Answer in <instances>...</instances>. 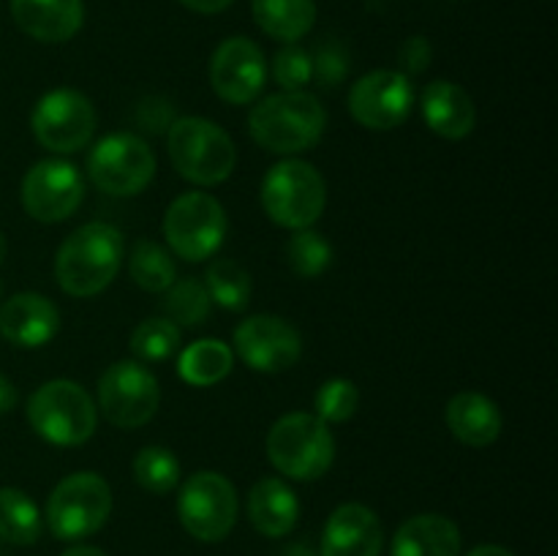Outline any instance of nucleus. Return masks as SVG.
<instances>
[{"label": "nucleus", "mask_w": 558, "mask_h": 556, "mask_svg": "<svg viewBox=\"0 0 558 556\" xmlns=\"http://www.w3.org/2000/svg\"><path fill=\"white\" fill-rule=\"evenodd\" d=\"M123 265V234L107 221L82 223L60 243L54 256V278L74 298L104 292Z\"/></svg>", "instance_id": "nucleus-1"}, {"label": "nucleus", "mask_w": 558, "mask_h": 556, "mask_svg": "<svg viewBox=\"0 0 558 556\" xmlns=\"http://www.w3.org/2000/svg\"><path fill=\"white\" fill-rule=\"evenodd\" d=\"M325 107L305 90H283L262 98L248 118L251 136L278 156L311 150L325 134Z\"/></svg>", "instance_id": "nucleus-2"}, {"label": "nucleus", "mask_w": 558, "mask_h": 556, "mask_svg": "<svg viewBox=\"0 0 558 556\" xmlns=\"http://www.w3.org/2000/svg\"><path fill=\"white\" fill-rule=\"evenodd\" d=\"M267 458L287 478L311 483L336 461V436L316 414H283L267 434Z\"/></svg>", "instance_id": "nucleus-3"}, {"label": "nucleus", "mask_w": 558, "mask_h": 556, "mask_svg": "<svg viewBox=\"0 0 558 556\" xmlns=\"http://www.w3.org/2000/svg\"><path fill=\"white\" fill-rule=\"evenodd\" d=\"M167 150L180 178L194 185H218L238 164L234 142L207 118H178L167 131Z\"/></svg>", "instance_id": "nucleus-4"}, {"label": "nucleus", "mask_w": 558, "mask_h": 556, "mask_svg": "<svg viewBox=\"0 0 558 556\" xmlns=\"http://www.w3.org/2000/svg\"><path fill=\"white\" fill-rule=\"evenodd\" d=\"M27 423L49 445L76 447L96 434L98 409L82 385L52 379L27 398Z\"/></svg>", "instance_id": "nucleus-5"}, {"label": "nucleus", "mask_w": 558, "mask_h": 556, "mask_svg": "<svg viewBox=\"0 0 558 556\" xmlns=\"http://www.w3.org/2000/svg\"><path fill=\"white\" fill-rule=\"evenodd\" d=\"M327 205V185L319 169L300 158H287L265 174L262 207L283 229H308Z\"/></svg>", "instance_id": "nucleus-6"}, {"label": "nucleus", "mask_w": 558, "mask_h": 556, "mask_svg": "<svg viewBox=\"0 0 558 556\" xmlns=\"http://www.w3.org/2000/svg\"><path fill=\"white\" fill-rule=\"evenodd\" d=\"M112 512V488L96 472H76L60 480L47 499L49 532L65 543H76L107 523Z\"/></svg>", "instance_id": "nucleus-7"}, {"label": "nucleus", "mask_w": 558, "mask_h": 556, "mask_svg": "<svg viewBox=\"0 0 558 556\" xmlns=\"http://www.w3.org/2000/svg\"><path fill=\"white\" fill-rule=\"evenodd\" d=\"M227 227L229 221L221 202L205 191H189L178 196L163 216L169 249L185 262L210 259L223 245Z\"/></svg>", "instance_id": "nucleus-8"}, {"label": "nucleus", "mask_w": 558, "mask_h": 556, "mask_svg": "<svg viewBox=\"0 0 558 556\" xmlns=\"http://www.w3.org/2000/svg\"><path fill=\"white\" fill-rule=\"evenodd\" d=\"M178 516L185 532L202 543H221L238 523V491L221 472H196L183 483Z\"/></svg>", "instance_id": "nucleus-9"}, {"label": "nucleus", "mask_w": 558, "mask_h": 556, "mask_svg": "<svg viewBox=\"0 0 558 556\" xmlns=\"http://www.w3.org/2000/svg\"><path fill=\"white\" fill-rule=\"evenodd\" d=\"M98 114L90 98L74 87H58L38 98L31 129L38 145L52 153H76L90 145Z\"/></svg>", "instance_id": "nucleus-10"}, {"label": "nucleus", "mask_w": 558, "mask_h": 556, "mask_svg": "<svg viewBox=\"0 0 558 556\" xmlns=\"http://www.w3.org/2000/svg\"><path fill=\"white\" fill-rule=\"evenodd\" d=\"M87 172L101 191L112 196H136L156 174V156L136 134H109L93 145Z\"/></svg>", "instance_id": "nucleus-11"}, {"label": "nucleus", "mask_w": 558, "mask_h": 556, "mask_svg": "<svg viewBox=\"0 0 558 556\" xmlns=\"http://www.w3.org/2000/svg\"><path fill=\"white\" fill-rule=\"evenodd\" d=\"M158 403V379L136 360H118L98 379V409L118 428H140L150 423Z\"/></svg>", "instance_id": "nucleus-12"}, {"label": "nucleus", "mask_w": 558, "mask_h": 556, "mask_svg": "<svg viewBox=\"0 0 558 556\" xmlns=\"http://www.w3.org/2000/svg\"><path fill=\"white\" fill-rule=\"evenodd\" d=\"M85 200V183L71 161L44 158L27 169L22 180V205L41 223H60L76 213Z\"/></svg>", "instance_id": "nucleus-13"}, {"label": "nucleus", "mask_w": 558, "mask_h": 556, "mask_svg": "<svg viewBox=\"0 0 558 556\" xmlns=\"http://www.w3.org/2000/svg\"><path fill=\"white\" fill-rule=\"evenodd\" d=\"M414 109V87L403 71L379 69L357 80L349 90V112L371 131H392Z\"/></svg>", "instance_id": "nucleus-14"}, {"label": "nucleus", "mask_w": 558, "mask_h": 556, "mask_svg": "<svg viewBox=\"0 0 558 556\" xmlns=\"http://www.w3.org/2000/svg\"><path fill=\"white\" fill-rule=\"evenodd\" d=\"M234 352L259 374H281L298 365L303 354V338L281 316L256 314L240 322L234 330Z\"/></svg>", "instance_id": "nucleus-15"}, {"label": "nucleus", "mask_w": 558, "mask_h": 556, "mask_svg": "<svg viewBox=\"0 0 558 556\" xmlns=\"http://www.w3.org/2000/svg\"><path fill=\"white\" fill-rule=\"evenodd\" d=\"M267 82V60L259 44L232 36L210 58V85L227 104H251Z\"/></svg>", "instance_id": "nucleus-16"}, {"label": "nucleus", "mask_w": 558, "mask_h": 556, "mask_svg": "<svg viewBox=\"0 0 558 556\" xmlns=\"http://www.w3.org/2000/svg\"><path fill=\"white\" fill-rule=\"evenodd\" d=\"M385 529L379 516L360 501L336 507L322 532L319 556H379Z\"/></svg>", "instance_id": "nucleus-17"}, {"label": "nucleus", "mask_w": 558, "mask_h": 556, "mask_svg": "<svg viewBox=\"0 0 558 556\" xmlns=\"http://www.w3.org/2000/svg\"><path fill=\"white\" fill-rule=\"evenodd\" d=\"M60 330V311L49 298L20 292L0 305V333L5 341L22 349H38Z\"/></svg>", "instance_id": "nucleus-18"}, {"label": "nucleus", "mask_w": 558, "mask_h": 556, "mask_svg": "<svg viewBox=\"0 0 558 556\" xmlns=\"http://www.w3.org/2000/svg\"><path fill=\"white\" fill-rule=\"evenodd\" d=\"M11 20L25 36L41 44H65L82 31V0H9Z\"/></svg>", "instance_id": "nucleus-19"}, {"label": "nucleus", "mask_w": 558, "mask_h": 556, "mask_svg": "<svg viewBox=\"0 0 558 556\" xmlns=\"http://www.w3.org/2000/svg\"><path fill=\"white\" fill-rule=\"evenodd\" d=\"M420 107H423L428 129L445 140H463V136L472 134L474 123H477V109H474L472 96L456 82H430L420 96Z\"/></svg>", "instance_id": "nucleus-20"}, {"label": "nucleus", "mask_w": 558, "mask_h": 556, "mask_svg": "<svg viewBox=\"0 0 558 556\" xmlns=\"http://www.w3.org/2000/svg\"><path fill=\"white\" fill-rule=\"evenodd\" d=\"M248 510L251 527L265 537H287L300 518V501L294 491L278 478H262L254 488L248 491Z\"/></svg>", "instance_id": "nucleus-21"}, {"label": "nucleus", "mask_w": 558, "mask_h": 556, "mask_svg": "<svg viewBox=\"0 0 558 556\" xmlns=\"http://www.w3.org/2000/svg\"><path fill=\"white\" fill-rule=\"evenodd\" d=\"M461 529L439 512L412 516L392 537V556H458Z\"/></svg>", "instance_id": "nucleus-22"}, {"label": "nucleus", "mask_w": 558, "mask_h": 556, "mask_svg": "<svg viewBox=\"0 0 558 556\" xmlns=\"http://www.w3.org/2000/svg\"><path fill=\"white\" fill-rule=\"evenodd\" d=\"M450 434L469 447H488L501 434V412L483 392H458L445 409Z\"/></svg>", "instance_id": "nucleus-23"}, {"label": "nucleus", "mask_w": 558, "mask_h": 556, "mask_svg": "<svg viewBox=\"0 0 558 556\" xmlns=\"http://www.w3.org/2000/svg\"><path fill=\"white\" fill-rule=\"evenodd\" d=\"M251 14L270 38L298 44L314 27L316 3L314 0H251Z\"/></svg>", "instance_id": "nucleus-24"}, {"label": "nucleus", "mask_w": 558, "mask_h": 556, "mask_svg": "<svg viewBox=\"0 0 558 556\" xmlns=\"http://www.w3.org/2000/svg\"><path fill=\"white\" fill-rule=\"evenodd\" d=\"M232 349L221 338H199L189 343L178 360L180 379L191 387H213L232 374Z\"/></svg>", "instance_id": "nucleus-25"}, {"label": "nucleus", "mask_w": 558, "mask_h": 556, "mask_svg": "<svg viewBox=\"0 0 558 556\" xmlns=\"http://www.w3.org/2000/svg\"><path fill=\"white\" fill-rule=\"evenodd\" d=\"M41 512L20 488H0V537L11 545H33L41 537Z\"/></svg>", "instance_id": "nucleus-26"}, {"label": "nucleus", "mask_w": 558, "mask_h": 556, "mask_svg": "<svg viewBox=\"0 0 558 556\" xmlns=\"http://www.w3.org/2000/svg\"><path fill=\"white\" fill-rule=\"evenodd\" d=\"M205 289L213 303H218L221 309L245 311L251 303L254 283H251L248 270L240 262L218 256V259L210 262L205 273Z\"/></svg>", "instance_id": "nucleus-27"}, {"label": "nucleus", "mask_w": 558, "mask_h": 556, "mask_svg": "<svg viewBox=\"0 0 558 556\" xmlns=\"http://www.w3.org/2000/svg\"><path fill=\"white\" fill-rule=\"evenodd\" d=\"M129 273L145 292H167L178 281V267L172 254L153 240H140L129 256Z\"/></svg>", "instance_id": "nucleus-28"}, {"label": "nucleus", "mask_w": 558, "mask_h": 556, "mask_svg": "<svg viewBox=\"0 0 558 556\" xmlns=\"http://www.w3.org/2000/svg\"><path fill=\"white\" fill-rule=\"evenodd\" d=\"M134 480L150 494L163 496L178 488L180 461L169 447L150 445L142 447L134 458Z\"/></svg>", "instance_id": "nucleus-29"}, {"label": "nucleus", "mask_w": 558, "mask_h": 556, "mask_svg": "<svg viewBox=\"0 0 558 556\" xmlns=\"http://www.w3.org/2000/svg\"><path fill=\"white\" fill-rule=\"evenodd\" d=\"M180 327L167 316H153V319L140 322L131 333V352L142 360V363H161L169 360L180 349Z\"/></svg>", "instance_id": "nucleus-30"}, {"label": "nucleus", "mask_w": 558, "mask_h": 556, "mask_svg": "<svg viewBox=\"0 0 558 556\" xmlns=\"http://www.w3.org/2000/svg\"><path fill=\"white\" fill-rule=\"evenodd\" d=\"M210 305L213 300L205 283L196 281V278L174 281L167 289V300H163L167 319H172L178 327H199L210 316Z\"/></svg>", "instance_id": "nucleus-31"}, {"label": "nucleus", "mask_w": 558, "mask_h": 556, "mask_svg": "<svg viewBox=\"0 0 558 556\" xmlns=\"http://www.w3.org/2000/svg\"><path fill=\"white\" fill-rule=\"evenodd\" d=\"M287 259L298 276L316 278L330 267L332 245L316 229H294L287 243Z\"/></svg>", "instance_id": "nucleus-32"}, {"label": "nucleus", "mask_w": 558, "mask_h": 556, "mask_svg": "<svg viewBox=\"0 0 558 556\" xmlns=\"http://www.w3.org/2000/svg\"><path fill=\"white\" fill-rule=\"evenodd\" d=\"M316 407V418L325 420L327 425L330 423H347L360 407V390L352 379H327L325 385L316 390L314 398Z\"/></svg>", "instance_id": "nucleus-33"}, {"label": "nucleus", "mask_w": 558, "mask_h": 556, "mask_svg": "<svg viewBox=\"0 0 558 556\" xmlns=\"http://www.w3.org/2000/svg\"><path fill=\"white\" fill-rule=\"evenodd\" d=\"M272 76L283 90H303L314 80V60L308 49L298 44H283L272 58Z\"/></svg>", "instance_id": "nucleus-34"}, {"label": "nucleus", "mask_w": 558, "mask_h": 556, "mask_svg": "<svg viewBox=\"0 0 558 556\" xmlns=\"http://www.w3.org/2000/svg\"><path fill=\"white\" fill-rule=\"evenodd\" d=\"M311 60H314V80H319L322 87L341 85L349 76V65H352L347 47L338 41H325L322 47H316Z\"/></svg>", "instance_id": "nucleus-35"}, {"label": "nucleus", "mask_w": 558, "mask_h": 556, "mask_svg": "<svg viewBox=\"0 0 558 556\" xmlns=\"http://www.w3.org/2000/svg\"><path fill=\"white\" fill-rule=\"evenodd\" d=\"M136 120H140L147 131L163 134V131H169V125L178 120V114H174V107L167 101V98H145V101L140 104Z\"/></svg>", "instance_id": "nucleus-36"}, {"label": "nucleus", "mask_w": 558, "mask_h": 556, "mask_svg": "<svg viewBox=\"0 0 558 556\" xmlns=\"http://www.w3.org/2000/svg\"><path fill=\"white\" fill-rule=\"evenodd\" d=\"M398 60L403 65V74H423L430 65V41L423 36H412L401 44V52H398Z\"/></svg>", "instance_id": "nucleus-37"}, {"label": "nucleus", "mask_w": 558, "mask_h": 556, "mask_svg": "<svg viewBox=\"0 0 558 556\" xmlns=\"http://www.w3.org/2000/svg\"><path fill=\"white\" fill-rule=\"evenodd\" d=\"M180 3L189 11H196V14H221L234 0H180Z\"/></svg>", "instance_id": "nucleus-38"}, {"label": "nucleus", "mask_w": 558, "mask_h": 556, "mask_svg": "<svg viewBox=\"0 0 558 556\" xmlns=\"http://www.w3.org/2000/svg\"><path fill=\"white\" fill-rule=\"evenodd\" d=\"M16 407V387L0 374V414H9Z\"/></svg>", "instance_id": "nucleus-39"}, {"label": "nucleus", "mask_w": 558, "mask_h": 556, "mask_svg": "<svg viewBox=\"0 0 558 556\" xmlns=\"http://www.w3.org/2000/svg\"><path fill=\"white\" fill-rule=\"evenodd\" d=\"M466 556H515V554L507 548H501V545H477V548L469 551Z\"/></svg>", "instance_id": "nucleus-40"}, {"label": "nucleus", "mask_w": 558, "mask_h": 556, "mask_svg": "<svg viewBox=\"0 0 558 556\" xmlns=\"http://www.w3.org/2000/svg\"><path fill=\"white\" fill-rule=\"evenodd\" d=\"M60 556H107L101 548H96V545H74V548L63 551Z\"/></svg>", "instance_id": "nucleus-41"}, {"label": "nucleus", "mask_w": 558, "mask_h": 556, "mask_svg": "<svg viewBox=\"0 0 558 556\" xmlns=\"http://www.w3.org/2000/svg\"><path fill=\"white\" fill-rule=\"evenodd\" d=\"M283 556H319V554H316V551L311 548V545H305V543H292L287 551H283Z\"/></svg>", "instance_id": "nucleus-42"}, {"label": "nucleus", "mask_w": 558, "mask_h": 556, "mask_svg": "<svg viewBox=\"0 0 558 556\" xmlns=\"http://www.w3.org/2000/svg\"><path fill=\"white\" fill-rule=\"evenodd\" d=\"M5 249H9V245H5L3 232H0V265H3V259H5Z\"/></svg>", "instance_id": "nucleus-43"}, {"label": "nucleus", "mask_w": 558, "mask_h": 556, "mask_svg": "<svg viewBox=\"0 0 558 556\" xmlns=\"http://www.w3.org/2000/svg\"><path fill=\"white\" fill-rule=\"evenodd\" d=\"M0 300H3V278H0Z\"/></svg>", "instance_id": "nucleus-44"}]
</instances>
